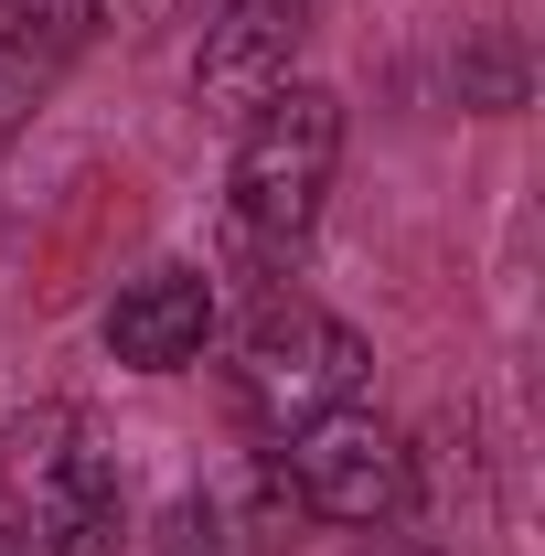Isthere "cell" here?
I'll list each match as a JSON object with an SVG mask.
<instances>
[{
  "label": "cell",
  "mask_w": 545,
  "mask_h": 556,
  "mask_svg": "<svg viewBox=\"0 0 545 556\" xmlns=\"http://www.w3.org/2000/svg\"><path fill=\"white\" fill-rule=\"evenodd\" d=\"M342 172V97L332 86H268L236 129V172H225V247L246 268H289L310 247V225L332 204Z\"/></svg>",
  "instance_id": "obj_1"
},
{
  "label": "cell",
  "mask_w": 545,
  "mask_h": 556,
  "mask_svg": "<svg viewBox=\"0 0 545 556\" xmlns=\"http://www.w3.org/2000/svg\"><path fill=\"white\" fill-rule=\"evenodd\" d=\"M0 535L22 556H118V460L75 407L0 428Z\"/></svg>",
  "instance_id": "obj_2"
},
{
  "label": "cell",
  "mask_w": 545,
  "mask_h": 556,
  "mask_svg": "<svg viewBox=\"0 0 545 556\" xmlns=\"http://www.w3.org/2000/svg\"><path fill=\"white\" fill-rule=\"evenodd\" d=\"M364 375H375L364 332L332 321L321 300H268V311L236 332V364H225L236 417H246L257 439H300L310 417L353 407V396H364Z\"/></svg>",
  "instance_id": "obj_3"
},
{
  "label": "cell",
  "mask_w": 545,
  "mask_h": 556,
  "mask_svg": "<svg viewBox=\"0 0 545 556\" xmlns=\"http://www.w3.org/2000/svg\"><path fill=\"white\" fill-rule=\"evenodd\" d=\"M278 471H289V492H300L310 525H396L417 503V450L385 417H364V407L310 417V428L278 450Z\"/></svg>",
  "instance_id": "obj_4"
},
{
  "label": "cell",
  "mask_w": 545,
  "mask_h": 556,
  "mask_svg": "<svg viewBox=\"0 0 545 556\" xmlns=\"http://www.w3.org/2000/svg\"><path fill=\"white\" fill-rule=\"evenodd\" d=\"M300 33H310V0H225L204 22V54H193V97L204 108H257L268 86H289Z\"/></svg>",
  "instance_id": "obj_5"
},
{
  "label": "cell",
  "mask_w": 545,
  "mask_h": 556,
  "mask_svg": "<svg viewBox=\"0 0 545 556\" xmlns=\"http://www.w3.org/2000/svg\"><path fill=\"white\" fill-rule=\"evenodd\" d=\"M204 343H214V278L204 268H150V278H129L118 311H107V353H118L129 375H182Z\"/></svg>",
  "instance_id": "obj_6"
},
{
  "label": "cell",
  "mask_w": 545,
  "mask_h": 556,
  "mask_svg": "<svg viewBox=\"0 0 545 556\" xmlns=\"http://www.w3.org/2000/svg\"><path fill=\"white\" fill-rule=\"evenodd\" d=\"M161 556H236V514H225L214 492H182V503L161 514Z\"/></svg>",
  "instance_id": "obj_7"
},
{
  "label": "cell",
  "mask_w": 545,
  "mask_h": 556,
  "mask_svg": "<svg viewBox=\"0 0 545 556\" xmlns=\"http://www.w3.org/2000/svg\"><path fill=\"white\" fill-rule=\"evenodd\" d=\"M97 11H107V0H0V33H11V43H43V54H54V43H75V33L97 22Z\"/></svg>",
  "instance_id": "obj_8"
},
{
  "label": "cell",
  "mask_w": 545,
  "mask_h": 556,
  "mask_svg": "<svg viewBox=\"0 0 545 556\" xmlns=\"http://www.w3.org/2000/svg\"><path fill=\"white\" fill-rule=\"evenodd\" d=\"M0 556H22V546H11V535H0Z\"/></svg>",
  "instance_id": "obj_9"
},
{
  "label": "cell",
  "mask_w": 545,
  "mask_h": 556,
  "mask_svg": "<svg viewBox=\"0 0 545 556\" xmlns=\"http://www.w3.org/2000/svg\"><path fill=\"white\" fill-rule=\"evenodd\" d=\"M0 129H11V108H0Z\"/></svg>",
  "instance_id": "obj_10"
}]
</instances>
